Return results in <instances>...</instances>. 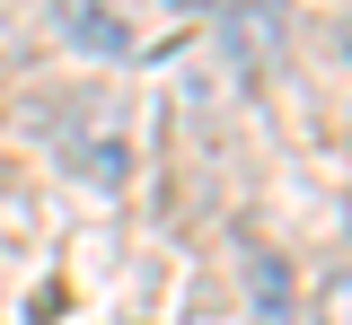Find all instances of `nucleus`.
Masks as SVG:
<instances>
[{"instance_id":"1","label":"nucleus","mask_w":352,"mask_h":325,"mask_svg":"<svg viewBox=\"0 0 352 325\" xmlns=\"http://www.w3.org/2000/svg\"><path fill=\"white\" fill-rule=\"evenodd\" d=\"M53 149H62V167L80 176V185H97V193H115L132 176V149H124V132H97V115H71L62 132H53Z\"/></svg>"},{"instance_id":"2","label":"nucleus","mask_w":352,"mask_h":325,"mask_svg":"<svg viewBox=\"0 0 352 325\" xmlns=\"http://www.w3.org/2000/svg\"><path fill=\"white\" fill-rule=\"evenodd\" d=\"M53 36L71 53H88V62H115V53H132V27L115 0H53Z\"/></svg>"},{"instance_id":"3","label":"nucleus","mask_w":352,"mask_h":325,"mask_svg":"<svg viewBox=\"0 0 352 325\" xmlns=\"http://www.w3.org/2000/svg\"><path fill=\"white\" fill-rule=\"evenodd\" d=\"M247 281H256V325H291V273H282V255H247Z\"/></svg>"},{"instance_id":"4","label":"nucleus","mask_w":352,"mask_h":325,"mask_svg":"<svg viewBox=\"0 0 352 325\" xmlns=\"http://www.w3.org/2000/svg\"><path fill=\"white\" fill-rule=\"evenodd\" d=\"M176 9H220V0H176Z\"/></svg>"}]
</instances>
